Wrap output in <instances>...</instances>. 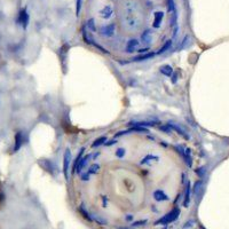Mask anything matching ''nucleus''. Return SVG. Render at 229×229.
<instances>
[{
	"label": "nucleus",
	"mask_w": 229,
	"mask_h": 229,
	"mask_svg": "<svg viewBox=\"0 0 229 229\" xmlns=\"http://www.w3.org/2000/svg\"><path fill=\"white\" fill-rule=\"evenodd\" d=\"M179 216H180V210L174 209L173 211L169 212L166 216H164L162 219H159L157 222H156V225H169V223L175 221L178 218H179Z\"/></svg>",
	"instance_id": "nucleus-1"
},
{
	"label": "nucleus",
	"mask_w": 229,
	"mask_h": 229,
	"mask_svg": "<svg viewBox=\"0 0 229 229\" xmlns=\"http://www.w3.org/2000/svg\"><path fill=\"white\" fill-rule=\"evenodd\" d=\"M19 22H20L23 28H26L28 23H29V14L26 13L25 9H23L20 13V17H19Z\"/></svg>",
	"instance_id": "nucleus-2"
},
{
	"label": "nucleus",
	"mask_w": 229,
	"mask_h": 229,
	"mask_svg": "<svg viewBox=\"0 0 229 229\" xmlns=\"http://www.w3.org/2000/svg\"><path fill=\"white\" fill-rule=\"evenodd\" d=\"M163 19H164V13H163V12H157V13L155 14L154 26H155V28H158V26L160 25V23H162Z\"/></svg>",
	"instance_id": "nucleus-3"
},
{
	"label": "nucleus",
	"mask_w": 229,
	"mask_h": 229,
	"mask_svg": "<svg viewBox=\"0 0 229 229\" xmlns=\"http://www.w3.org/2000/svg\"><path fill=\"white\" fill-rule=\"evenodd\" d=\"M22 140H23L22 133L19 132V133L16 134V137H15V147H14V151H17L21 148V145H22Z\"/></svg>",
	"instance_id": "nucleus-4"
},
{
	"label": "nucleus",
	"mask_w": 229,
	"mask_h": 229,
	"mask_svg": "<svg viewBox=\"0 0 229 229\" xmlns=\"http://www.w3.org/2000/svg\"><path fill=\"white\" fill-rule=\"evenodd\" d=\"M70 157H71V154L69 151H66V154H64V163H63V172H64V174H66L69 162H70Z\"/></svg>",
	"instance_id": "nucleus-5"
},
{
	"label": "nucleus",
	"mask_w": 229,
	"mask_h": 229,
	"mask_svg": "<svg viewBox=\"0 0 229 229\" xmlns=\"http://www.w3.org/2000/svg\"><path fill=\"white\" fill-rule=\"evenodd\" d=\"M102 17H104V19H108V17H110V15L112 14V9H111V7L110 6H107L102 10Z\"/></svg>",
	"instance_id": "nucleus-6"
},
{
	"label": "nucleus",
	"mask_w": 229,
	"mask_h": 229,
	"mask_svg": "<svg viewBox=\"0 0 229 229\" xmlns=\"http://www.w3.org/2000/svg\"><path fill=\"white\" fill-rule=\"evenodd\" d=\"M189 199H190V184H188V187H187V189H186V197H184V203L183 205L187 207L188 206V204H189Z\"/></svg>",
	"instance_id": "nucleus-7"
},
{
	"label": "nucleus",
	"mask_w": 229,
	"mask_h": 229,
	"mask_svg": "<svg viewBox=\"0 0 229 229\" xmlns=\"http://www.w3.org/2000/svg\"><path fill=\"white\" fill-rule=\"evenodd\" d=\"M103 142H107V137H98L96 140H95V142L92 144L93 147H96V145H100V144H102Z\"/></svg>",
	"instance_id": "nucleus-8"
},
{
	"label": "nucleus",
	"mask_w": 229,
	"mask_h": 229,
	"mask_svg": "<svg viewBox=\"0 0 229 229\" xmlns=\"http://www.w3.org/2000/svg\"><path fill=\"white\" fill-rule=\"evenodd\" d=\"M81 4H83V0H77V8H76V13H77V15H79V13H80Z\"/></svg>",
	"instance_id": "nucleus-9"
},
{
	"label": "nucleus",
	"mask_w": 229,
	"mask_h": 229,
	"mask_svg": "<svg viewBox=\"0 0 229 229\" xmlns=\"http://www.w3.org/2000/svg\"><path fill=\"white\" fill-rule=\"evenodd\" d=\"M162 71H163V73L167 75V76H170L171 73H172V70H171V69H169V68H164Z\"/></svg>",
	"instance_id": "nucleus-10"
},
{
	"label": "nucleus",
	"mask_w": 229,
	"mask_h": 229,
	"mask_svg": "<svg viewBox=\"0 0 229 229\" xmlns=\"http://www.w3.org/2000/svg\"><path fill=\"white\" fill-rule=\"evenodd\" d=\"M201 229H205V228H204L203 226H201Z\"/></svg>",
	"instance_id": "nucleus-11"
}]
</instances>
